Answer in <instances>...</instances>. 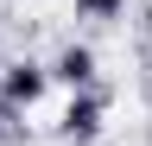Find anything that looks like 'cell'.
<instances>
[{"label": "cell", "mask_w": 152, "mask_h": 146, "mask_svg": "<svg viewBox=\"0 0 152 146\" xmlns=\"http://www.w3.org/2000/svg\"><path fill=\"white\" fill-rule=\"evenodd\" d=\"M0 95H7L13 114H19V108H38V102L51 95V70H45V64H32V57L7 64V70H0Z\"/></svg>", "instance_id": "cell-1"}, {"label": "cell", "mask_w": 152, "mask_h": 146, "mask_svg": "<svg viewBox=\"0 0 152 146\" xmlns=\"http://www.w3.org/2000/svg\"><path fill=\"white\" fill-rule=\"evenodd\" d=\"M102 114H108L102 89H83V95H70V102H64L57 134H64V140H76V146H89V140H102Z\"/></svg>", "instance_id": "cell-2"}, {"label": "cell", "mask_w": 152, "mask_h": 146, "mask_svg": "<svg viewBox=\"0 0 152 146\" xmlns=\"http://www.w3.org/2000/svg\"><path fill=\"white\" fill-rule=\"evenodd\" d=\"M45 70H51V83H64L70 95H83V89H95V76H102V57H95V45H76L70 38Z\"/></svg>", "instance_id": "cell-3"}, {"label": "cell", "mask_w": 152, "mask_h": 146, "mask_svg": "<svg viewBox=\"0 0 152 146\" xmlns=\"http://www.w3.org/2000/svg\"><path fill=\"white\" fill-rule=\"evenodd\" d=\"M121 13H127V0H76V19H95V26L121 19Z\"/></svg>", "instance_id": "cell-4"}, {"label": "cell", "mask_w": 152, "mask_h": 146, "mask_svg": "<svg viewBox=\"0 0 152 146\" xmlns=\"http://www.w3.org/2000/svg\"><path fill=\"white\" fill-rule=\"evenodd\" d=\"M0 134H13V108H7V95H0Z\"/></svg>", "instance_id": "cell-5"}, {"label": "cell", "mask_w": 152, "mask_h": 146, "mask_svg": "<svg viewBox=\"0 0 152 146\" xmlns=\"http://www.w3.org/2000/svg\"><path fill=\"white\" fill-rule=\"evenodd\" d=\"M0 70H7V38H0Z\"/></svg>", "instance_id": "cell-6"}]
</instances>
